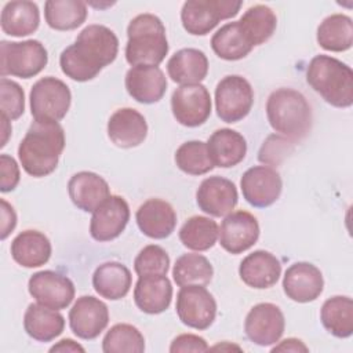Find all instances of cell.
<instances>
[{"label":"cell","instance_id":"1","mask_svg":"<svg viewBox=\"0 0 353 353\" xmlns=\"http://www.w3.org/2000/svg\"><path fill=\"white\" fill-rule=\"evenodd\" d=\"M119 52V39L112 29L92 23L85 26L76 41L59 55L63 74L74 81H88L110 65Z\"/></svg>","mask_w":353,"mask_h":353},{"label":"cell","instance_id":"2","mask_svg":"<svg viewBox=\"0 0 353 353\" xmlns=\"http://www.w3.org/2000/svg\"><path fill=\"white\" fill-rule=\"evenodd\" d=\"M65 148V131L58 121L34 120L18 146V159L26 174L41 178L58 167Z\"/></svg>","mask_w":353,"mask_h":353},{"label":"cell","instance_id":"3","mask_svg":"<svg viewBox=\"0 0 353 353\" xmlns=\"http://www.w3.org/2000/svg\"><path fill=\"white\" fill-rule=\"evenodd\" d=\"M266 117L270 127L292 142L303 139L312 130L313 116L307 99L294 88L274 90L266 101Z\"/></svg>","mask_w":353,"mask_h":353},{"label":"cell","instance_id":"4","mask_svg":"<svg viewBox=\"0 0 353 353\" xmlns=\"http://www.w3.org/2000/svg\"><path fill=\"white\" fill-rule=\"evenodd\" d=\"M306 81L331 106L353 105V70L345 62L330 55H316L307 65Z\"/></svg>","mask_w":353,"mask_h":353},{"label":"cell","instance_id":"5","mask_svg":"<svg viewBox=\"0 0 353 353\" xmlns=\"http://www.w3.org/2000/svg\"><path fill=\"white\" fill-rule=\"evenodd\" d=\"M125 59L131 66H159L168 54L165 26L153 14L145 12L132 18L127 26Z\"/></svg>","mask_w":353,"mask_h":353},{"label":"cell","instance_id":"6","mask_svg":"<svg viewBox=\"0 0 353 353\" xmlns=\"http://www.w3.org/2000/svg\"><path fill=\"white\" fill-rule=\"evenodd\" d=\"M48 62L46 47L39 40L0 43V74L30 79L37 76Z\"/></svg>","mask_w":353,"mask_h":353},{"label":"cell","instance_id":"7","mask_svg":"<svg viewBox=\"0 0 353 353\" xmlns=\"http://www.w3.org/2000/svg\"><path fill=\"white\" fill-rule=\"evenodd\" d=\"M243 1L234 0H188L181 10L183 29L193 36L208 34L221 21L239 14Z\"/></svg>","mask_w":353,"mask_h":353},{"label":"cell","instance_id":"8","mask_svg":"<svg viewBox=\"0 0 353 353\" xmlns=\"http://www.w3.org/2000/svg\"><path fill=\"white\" fill-rule=\"evenodd\" d=\"M30 113L39 121H59L62 120L72 102V94L66 83L47 76L37 80L29 94Z\"/></svg>","mask_w":353,"mask_h":353},{"label":"cell","instance_id":"9","mask_svg":"<svg viewBox=\"0 0 353 353\" xmlns=\"http://www.w3.org/2000/svg\"><path fill=\"white\" fill-rule=\"evenodd\" d=\"M254 91L247 79L239 74L225 76L215 88V110L225 123H237L251 110Z\"/></svg>","mask_w":353,"mask_h":353},{"label":"cell","instance_id":"10","mask_svg":"<svg viewBox=\"0 0 353 353\" xmlns=\"http://www.w3.org/2000/svg\"><path fill=\"white\" fill-rule=\"evenodd\" d=\"M175 310L185 325L203 331L215 320L216 302L205 285H183L176 294Z\"/></svg>","mask_w":353,"mask_h":353},{"label":"cell","instance_id":"11","mask_svg":"<svg viewBox=\"0 0 353 353\" xmlns=\"http://www.w3.org/2000/svg\"><path fill=\"white\" fill-rule=\"evenodd\" d=\"M211 95L203 84L178 87L171 95V110L174 119L185 127H199L211 114Z\"/></svg>","mask_w":353,"mask_h":353},{"label":"cell","instance_id":"12","mask_svg":"<svg viewBox=\"0 0 353 353\" xmlns=\"http://www.w3.org/2000/svg\"><path fill=\"white\" fill-rule=\"evenodd\" d=\"M285 319L281 309L270 302H262L250 309L244 320L247 338L258 346H270L284 334Z\"/></svg>","mask_w":353,"mask_h":353},{"label":"cell","instance_id":"13","mask_svg":"<svg viewBox=\"0 0 353 353\" xmlns=\"http://www.w3.org/2000/svg\"><path fill=\"white\" fill-rule=\"evenodd\" d=\"M240 188L248 204L255 208H266L280 197L283 181L273 167L254 165L243 174Z\"/></svg>","mask_w":353,"mask_h":353},{"label":"cell","instance_id":"14","mask_svg":"<svg viewBox=\"0 0 353 353\" xmlns=\"http://www.w3.org/2000/svg\"><path fill=\"white\" fill-rule=\"evenodd\" d=\"M29 294L47 307L61 310L68 307L74 298L73 281L54 270H40L30 276L28 283Z\"/></svg>","mask_w":353,"mask_h":353},{"label":"cell","instance_id":"15","mask_svg":"<svg viewBox=\"0 0 353 353\" xmlns=\"http://www.w3.org/2000/svg\"><path fill=\"white\" fill-rule=\"evenodd\" d=\"M219 244L230 254L250 250L259 239L258 219L248 211L237 210L228 214L219 228Z\"/></svg>","mask_w":353,"mask_h":353},{"label":"cell","instance_id":"16","mask_svg":"<svg viewBox=\"0 0 353 353\" xmlns=\"http://www.w3.org/2000/svg\"><path fill=\"white\" fill-rule=\"evenodd\" d=\"M130 221V207L124 197L110 194L94 212L90 221V234L97 241L117 239Z\"/></svg>","mask_w":353,"mask_h":353},{"label":"cell","instance_id":"17","mask_svg":"<svg viewBox=\"0 0 353 353\" xmlns=\"http://www.w3.org/2000/svg\"><path fill=\"white\" fill-rule=\"evenodd\" d=\"M109 309L101 299L84 295L77 298L69 310V325L80 339H95L108 327Z\"/></svg>","mask_w":353,"mask_h":353},{"label":"cell","instance_id":"18","mask_svg":"<svg viewBox=\"0 0 353 353\" xmlns=\"http://www.w3.org/2000/svg\"><path fill=\"white\" fill-rule=\"evenodd\" d=\"M239 194L236 185L223 176L215 175L205 178L197 192L196 203L199 208L211 216H226L237 205Z\"/></svg>","mask_w":353,"mask_h":353},{"label":"cell","instance_id":"19","mask_svg":"<svg viewBox=\"0 0 353 353\" xmlns=\"http://www.w3.org/2000/svg\"><path fill=\"white\" fill-rule=\"evenodd\" d=\"M324 288L321 270L309 262H295L284 273L283 290L287 298L298 303L317 299Z\"/></svg>","mask_w":353,"mask_h":353},{"label":"cell","instance_id":"20","mask_svg":"<svg viewBox=\"0 0 353 353\" xmlns=\"http://www.w3.org/2000/svg\"><path fill=\"white\" fill-rule=\"evenodd\" d=\"M125 90L132 99L150 105L159 102L167 91V79L159 66H132L125 73Z\"/></svg>","mask_w":353,"mask_h":353},{"label":"cell","instance_id":"21","mask_svg":"<svg viewBox=\"0 0 353 353\" xmlns=\"http://www.w3.org/2000/svg\"><path fill=\"white\" fill-rule=\"evenodd\" d=\"M135 221L145 236L161 240L174 232L176 226V212L168 201L149 199L137 210Z\"/></svg>","mask_w":353,"mask_h":353},{"label":"cell","instance_id":"22","mask_svg":"<svg viewBox=\"0 0 353 353\" xmlns=\"http://www.w3.org/2000/svg\"><path fill=\"white\" fill-rule=\"evenodd\" d=\"M146 119L137 109L121 108L109 117L108 137L119 148H137L146 139Z\"/></svg>","mask_w":353,"mask_h":353},{"label":"cell","instance_id":"23","mask_svg":"<svg viewBox=\"0 0 353 353\" xmlns=\"http://www.w3.org/2000/svg\"><path fill=\"white\" fill-rule=\"evenodd\" d=\"M239 274L243 283L251 288H270L281 276V263L272 252L256 250L240 262Z\"/></svg>","mask_w":353,"mask_h":353},{"label":"cell","instance_id":"24","mask_svg":"<svg viewBox=\"0 0 353 353\" xmlns=\"http://www.w3.org/2000/svg\"><path fill=\"white\" fill-rule=\"evenodd\" d=\"M68 193L79 210L94 212L110 196V188L101 175L91 171H80L69 179Z\"/></svg>","mask_w":353,"mask_h":353},{"label":"cell","instance_id":"25","mask_svg":"<svg viewBox=\"0 0 353 353\" xmlns=\"http://www.w3.org/2000/svg\"><path fill=\"white\" fill-rule=\"evenodd\" d=\"M171 299L172 285L167 276L139 277L134 287V302L143 313H163L171 305Z\"/></svg>","mask_w":353,"mask_h":353},{"label":"cell","instance_id":"26","mask_svg":"<svg viewBox=\"0 0 353 353\" xmlns=\"http://www.w3.org/2000/svg\"><path fill=\"white\" fill-rule=\"evenodd\" d=\"M207 148L214 167L221 168L237 165L244 160L247 153L245 138L232 128L214 131L207 141Z\"/></svg>","mask_w":353,"mask_h":353},{"label":"cell","instance_id":"27","mask_svg":"<svg viewBox=\"0 0 353 353\" xmlns=\"http://www.w3.org/2000/svg\"><path fill=\"white\" fill-rule=\"evenodd\" d=\"M12 259L23 268H39L48 262L51 256V243L39 230H23L15 236L10 247Z\"/></svg>","mask_w":353,"mask_h":353},{"label":"cell","instance_id":"28","mask_svg":"<svg viewBox=\"0 0 353 353\" xmlns=\"http://www.w3.org/2000/svg\"><path fill=\"white\" fill-rule=\"evenodd\" d=\"M167 72L181 85L200 84L208 73L207 55L197 48H182L168 59Z\"/></svg>","mask_w":353,"mask_h":353},{"label":"cell","instance_id":"29","mask_svg":"<svg viewBox=\"0 0 353 353\" xmlns=\"http://www.w3.org/2000/svg\"><path fill=\"white\" fill-rule=\"evenodd\" d=\"M40 25V11L36 3L28 0L8 1L4 4L0 17L1 30L14 37H23L34 33Z\"/></svg>","mask_w":353,"mask_h":353},{"label":"cell","instance_id":"30","mask_svg":"<svg viewBox=\"0 0 353 353\" xmlns=\"http://www.w3.org/2000/svg\"><path fill=\"white\" fill-rule=\"evenodd\" d=\"M132 276L130 269L116 261L99 265L92 274V287L99 296L109 301L124 298L131 288Z\"/></svg>","mask_w":353,"mask_h":353},{"label":"cell","instance_id":"31","mask_svg":"<svg viewBox=\"0 0 353 353\" xmlns=\"http://www.w3.org/2000/svg\"><path fill=\"white\" fill-rule=\"evenodd\" d=\"M23 328L30 338L39 342H50L63 332L65 317L58 310L39 302L30 303L23 314Z\"/></svg>","mask_w":353,"mask_h":353},{"label":"cell","instance_id":"32","mask_svg":"<svg viewBox=\"0 0 353 353\" xmlns=\"http://www.w3.org/2000/svg\"><path fill=\"white\" fill-rule=\"evenodd\" d=\"M317 43L321 48L332 52H342L352 48L353 22L345 14H331L317 28Z\"/></svg>","mask_w":353,"mask_h":353},{"label":"cell","instance_id":"33","mask_svg":"<svg viewBox=\"0 0 353 353\" xmlns=\"http://www.w3.org/2000/svg\"><path fill=\"white\" fill-rule=\"evenodd\" d=\"M211 48L221 59L239 61L245 58L254 47L243 32L239 21H234L225 23L212 34Z\"/></svg>","mask_w":353,"mask_h":353},{"label":"cell","instance_id":"34","mask_svg":"<svg viewBox=\"0 0 353 353\" xmlns=\"http://www.w3.org/2000/svg\"><path fill=\"white\" fill-rule=\"evenodd\" d=\"M323 327L336 338H349L353 334V301L350 296L335 295L328 298L320 310Z\"/></svg>","mask_w":353,"mask_h":353},{"label":"cell","instance_id":"35","mask_svg":"<svg viewBox=\"0 0 353 353\" xmlns=\"http://www.w3.org/2000/svg\"><path fill=\"white\" fill-rule=\"evenodd\" d=\"M87 3L80 0H47L44 18L54 30H73L81 26L87 18Z\"/></svg>","mask_w":353,"mask_h":353},{"label":"cell","instance_id":"36","mask_svg":"<svg viewBox=\"0 0 353 353\" xmlns=\"http://www.w3.org/2000/svg\"><path fill=\"white\" fill-rule=\"evenodd\" d=\"M239 23L251 46L256 47L273 36L277 28V17L270 7L255 4L241 15Z\"/></svg>","mask_w":353,"mask_h":353},{"label":"cell","instance_id":"37","mask_svg":"<svg viewBox=\"0 0 353 353\" xmlns=\"http://www.w3.org/2000/svg\"><path fill=\"white\" fill-rule=\"evenodd\" d=\"M218 223L203 215L190 216L179 229L181 243L192 251H207L212 248L218 240Z\"/></svg>","mask_w":353,"mask_h":353},{"label":"cell","instance_id":"38","mask_svg":"<svg viewBox=\"0 0 353 353\" xmlns=\"http://www.w3.org/2000/svg\"><path fill=\"white\" fill-rule=\"evenodd\" d=\"M214 268L201 254H183L172 268V279L178 287L183 285H207L212 280Z\"/></svg>","mask_w":353,"mask_h":353},{"label":"cell","instance_id":"39","mask_svg":"<svg viewBox=\"0 0 353 353\" xmlns=\"http://www.w3.org/2000/svg\"><path fill=\"white\" fill-rule=\"evenodd\" d=\"M102 350L105 353H142L145 338L132 324H114L102 339Z\"/></svg>","mask_w":353,"mask_h":353},{"label":"cell","instance_id":"40","mask_svg":"<svg viewBox=\"0 0 353 353\" xmlns=\"http://www.w3.org/2000/svg\"><path fill=\"white\" fill-rule=\"evenodd\" d=\"M176 167L188 175H203L214 168L207 142L188 141L182 143L174 156Z\"/></svg>","mask_w":353,"mask_h":353},{"label":"cell","instance_id":"41","mask_svg":"<svg viewBox=\"0 0 353 353\" xmlns=\"http://www.w3.org/2000/svg\"><path fill=\"white\" fill-rule=\"evenodd\" d=\"M168 269L170 256L167 251L157 244H149L143 247L134 261V270L138 277L167 276Z\"/></svg>","mask_w":353,"mask_h":353},{"label":"cell","instance_id":"42","mask_svg":"<svg viewBox=\"0 0 353 353\" xmlns=\"http://www.w3.org/2000/svg\"><path fill=\"white\" fill-rule=\"evenodd\" d=\"M0 110L1 116L10 121L19 119L25 112V92L22 87L7 77L0 79Z\"/></svg>","mask_w":353,"mask_h":353},{"label":"cell","instance_id":"43","mask_svg":"<svg viewBox=\"0 0 353 353\" xmlns=\"http://www.w3.org/2000/svg\"><path fill=\"white\" fill-rule=\"evenodd\" d=\"M292 150H294L292 141L287 139L283 135L272 134L263 141V143L258 152V160L263 164H268L269 167H276Z\"/></svg>","mask_w":353,"mask_h":353},{"label":"cell","instance_id":"44","mask_svg":"<svg viewBox=\"0 0 353 353\" xmlns=\"http://www.w3.org/2000/svg\"><path fill=\"white\" fill-rule=\"evenodd\" d=\"M19 178L21 174L17 161L11 156L3 153L0 156V190L3 193L14 190L19 183Z\"/></svg>","mask_w":353,"mask_h":353},{"label":"cell","instance_id":"45","mask_svg":"<svg viewBox=\"0 0 353 353\" xmlns=\"http://www.w3.org/2000/svg\"><path fill=\"white\" fill-rule=\"evenodd\" d=\"M210 346L205 339L194 335V334H181L172 339L170 345L171 353H182V352H207Z\"/></svg>","mask_w":353,"mask_h":353},{"label":"cell","instance_id":"46","mask_svg":"<svg viewBox=\"0 0 353 353\" xmlns=\"http://www.w3.org/2000/svg\"><path fill=\"white\" fill-rule=\"evenodd\" d=\"M0 204H1V208H0V216H1L0 237H1V240H6L8 237V234L17 226V214H15L12 205L6 199H0Z\"/></svg>","mask_w":353,"mask_h":353},{"label":"cell","instance_id":"47","mask_svg":"<svg viewBox=\"0 0 353 353\" xmlns=\"http://www.w3.org/2000/svg\"><path fill=\"white\" fill-rule=\"evenodd\" d=\"M272 352H309V347L298 338H287L273 346Z\"/></svg>","mask_w":353,"mask_h":353},{"label":"cell","instance_id":"48","mask_svg":"<svg viewBox=\"0 0 353 353\" xmlns=\"http://www.w3.org/2000/svg\"><path fill=\"white\" fill-rule=\"evenodd\" d=\"M50 352L51 353L52 352H62V353H65V352H81V353H84L85 349L81 345H79L77 342H74L73 339L65 338V339L59 341L58 343H55L54 346H51Z\"/></svg>","mask_w":353,"mask_h":353},{"label":"cell","instance_id":"49","mask_svg":"<svg viewBox=\"0 0 353 353\" xmlns=\"http://www.w3.org/2000/svg\"><path fill=\"white\" fill-rule=\"evenodd\" d=\"M1 128H3V141H1V148L7 143V139H8V135L11 132V124H10V120L7 117H3L1 116Z\"/></svg>","mask_w":353,"mask_h":353}]
</instances>
